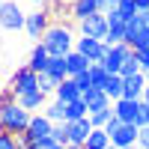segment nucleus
<instances>
[{"label":"nucleus","mask_w":149,"mask_h":149,"mask_svg":"<svg viewBox=\"0 0 149 149\" xmlns=\"http://www.w3.org/2000/svg\"><path fill=\"white\" fill-rule=\"evenodd\" d=\"M119 125H122V122H119V116L113 113V116H110V122H107V125H104V131H107V134H113V131H116Z\"/></svg>","instance_id":"36"},{"label":"nucleus","mask_w":149,"mask_h":149,"mask_svg":"<svg viewBox=\"0 0 149 149\" xmlns=\"http://www.w3.org/2000/svg\"><path fill=\"white\" fill-rule=\"evenodd\" d=\"M51 137H54V140H57L60 146H69V131H66V122H60V125H54Z\"/></svg>","instance_id":"31"},{"label":"nucleus","mask_w":149,"mask_h":149,"mask_svg":"<svg viewBox=\"0 0 149 149\" xmlns=\"http://www.w3.org/2000/svg\"><path fill=\"white\" fill-rule=\"evenodd\" d=\"M107 146H110V134L104 128H93V134L84 143V149H107Z\"/></svg>","instance_id":"23"},{"label":"nucleus","mask_w":149,"mask_h":149,"mask_svg":"<svg viewBox=\"0 0 149 149\" xmlns=\"http://www.w3.org/2000/svg\"><path fill=\"white\" fill-rule=\"evenodd\" d=\"M0 3H3V0H0Z\"/></svg>","instance_id":"46"},{"label":"nucleus","mask_w":149,"mask_h":149,"mask_svg":"<svg viewBox=\"0 0 149 149\" xmlns=\"http://www.w3.org/2000/svg\"><path fill=\"white\" fill-rule=\"evenodd\" d=\"M69 12H72V18L74 21H86V18H93L102 12V6H98V0H72L69 3Z\"/></svg>","instance_id":"15"},{"label":"nucleus","mask_w":149,"mask_h":149,"mask_svg":"<svg viewBox=\"0 0 149 149\" xmlns=\"http://www.w3.org/2000/svg\"><path fill=\"white\" fill-rule=\"evenodd\" d=\"M57 86H60V81H54L48 72H42V74H39V90H42L45 95H54V93H57Z\"/></svg>","instance_id":"27"},{"label":"nucleus","mask_w":149,"mask_h":149,"mask_svg":"<svg viewBox=\"0 0 149 149\" xmlns=\"http://www.w3.org/2000/svg\"><path fill=\"white\" fill-rule=\"evenodd\" d=\"M143 15H146V24H149V12H143Z\"/></svg>","instance_id":"42"},{"label":"nucleus","mask_w":149,"mask_h":149,"mask_svg":"<svg viewBox=\"0 0 149 149\" xmlns=\"http://www.w3.org/2000/svg\"><path fill=\"white\" fill-rule=\"evenodd\" d=\"M140 72H143V69H140V63H137V54H134L128 63L122 66V78H134V74H140Z\"/></svg>","instance_id":"30"},{"label":"nucleus","mask_w":149,"mask_h":149,"mask_svg":"<svg viewBox=\"0 0 149 149\" xmlns=\"http://www.w3.org/2000/svg\"><path fill=\"white\" fill-rule=\"evenodd\" d=\"M51 24H54V21H51V12H48V9H33V12H27V24H24V33H27L30 39H36V42H39Z\"/></svg>","instance_id":"7"},{"label":"nucleus","mask_w":149,"mask_h":149,"mask_svg":"<svg viewBox=\"0 0 149 149\" xmlns=\"http://www.w3.org/2000/svg\"><path fill=\"white\" fill-rule=\"evenodd\" d=\"M137 137H140V125H122L110 134V143H113L116 149H128V146H137Z\"/></svg>","instance_id":"11"},{"label":"nucleus","mask_w":149,"mask_h":149,"mask_svg":"<svg viewBox=\"0 0 149 149\" xmlns=\"http://www.w3.org/2000/svg\"><path fill=\"white\" fill-rule=\"evenodd\" d=\"M146 74H134V78H125V86H122V98L128 102H143V93H146Z\"/></svg>","instance_id":"16"},{"label":"nucleus","mask_w":149,"mask_h":149,"mask_svg":"<svg viewBox=\"0 0 149 149\" xmlns=\"http://www.w3.org/2000/svg\"><path fill=\"white\" fill-rule=\"evenodd\" d=\"M143 102H146V104H149V86H146V93H143Z\"/></svg>","instance_id":"40"},{"label":"nucleus","mask_w":149,"mask_h":149,"mask_svg":"<svg viewBox=\"0 0 149 149\" xmlns=\"http://www.w3.org/2000/svg\"><path fill=\"white\" fill-rule=\"evenodd\" d=\"M84 102H86V107H90V113H102V110H110L113 107V102L104 95V90H98V86H90L84 95Z\"/></svg>","instance_id":"14"},{"label":"nucleus","mask_w":149,"mask_h":149,"mask_svg":"<svg viewBox=\"0 0 149 149\" xmlns=\"http://www.w3.org/2000/svg\"><path fill=\"white\" fill-rule=\"evenodd\" d=\"M128 149H140V146H128Z\"/></svg>","instance_id":"45"},{"label":"nucleus","mask_w":149,"mask_h":149,"mask_svg":"<svg viewBox=\"0 0 149 149\" xmlns=\"http://www.w3.org/2000/svg\"><path fill=\"white\" fill-rule=\"evenodd\" d=\"M107 149H116V146H113V143H110V146H107Z\"/></svg>","instance_id":"44"},{"label":"nucleus","mask_w":149,"mask_h":149,"mask_svg":"<svg viewBox=\"0 0 149 149\" xmlns=\"http://www.w3.org/2000/svg\"><path fill=\"white\" fill-rule=\"evenodd\" d=\"M134 54H137L140 69H143V72H149V48H143V51H134Z\"/></svg>","instance_id":"35"},{"label":"nucleus","mask_w":149,"mask_h":149,"mask_svg":"<svg viewBox=\"0 0 149 149\" xmlns=\"http://www.w3.org/2000/svg\"><path fill=\"white\" fill-rule=\"evenodd\" d=\"M125 45L131 48V51H143V48H149V24H146V15H143V12L128 21Z\"/></svg>","instance_id":"5"},{"label":"nucleus","mask_w":149,"mask_h":149,"mask_svg":"<svg viewBox=\"0 0 149 149\" xmlns=\"http://www.w3.org/2000/svg\"><path fill=\"white\" fill-rule=\"evenodd\" d=\"M33 113L24 110L18 102H0V131L12 134V137H24L30 128Z\"/></svg>","instance_id":"2"},{"label":"nucleus","mask_w":149,"mask_h":149,"mask_svg":"<svg viewBox=\"0 0 149 149\" xmlns=\"http://www.w3.org/2000/svg\"><path fill=\"white\" fill-rule=\"evenodd\" d=\"M143 74H146V84H149V72H143Z\"/></svg>","instance_id":"43"},{"label":"nucleus","mask_w":149,"mask_h":149,"mask_svg":"<svg viewBox=\"0 0 149 149\" xmlns=\"http://www.w3.org/2000/svg\"><path fill=\"white\" fill-rule=\"evenodd\" d=\"M134 3H137L140 12H149V0H134Z\"/></svg>","instance_id":"39"},{"label":"nucleus","mask_w":149,"mask_h":149,"mask_svg":"<svg viewBox=\"0 0 149 149\" xmlns=\"http://www.w3.org/2000/svg\"><path fill=\"white\" fill-rule=\"evenodd\" d=\"M48 74H51L54 81H69V66H66V57H51V63H48Z\"/></svg>","instance_id":"22"},{"label":"nucleus","mask_w":149,"mask_h":149,"mask_svg":"<svg viewBox=\"0 0 149 149\" xmlns=\"http://www.w3.org/2000/svg\"><path fill=\"white\" fill-rule=\"evenodd\" d=\"M131 57H134V51L125 42H122V45H107V54H104V60L98 66H102L107 74H122V66H125Z\"/></svg>","instance_id":"4"},{"label":"nucleus","mask_w":149,"mask_h":149,"mask_svg":"<svg viewBox=\"0 0 149 149\" xmlns=\"http://www.w3.org/2000/svg\"><path fill=\"white\" fill-rule=\"evenodd\" d=\"M66 149H84V146H72V143H69V146H66Z\"/></svg>","instance_id":"41"},{"label":"nucleus","mask_w":149,"mask_h":149,"mask_svg":"<svg viewBox=\"0 0 149 149\" xmlns=\"http://www.w3.org/2000/svg\"><path fill=\"white\" fill-rule=\"evenodd\" d=\"M15 102H18L24 110H30V113H42V110H45V104H48V95H45L42 90H33V93L18 95Z\"/></svg>","instance_id":"17"},{"label":"nucleus","mask_w":149,"mask_h":149,"mask_svg":"<svg viewBox=\"0 0 149 149\" xmlns=\"http://www.w3.org/2000/svg\"><path fill=\"white\" fill-rule=\"evenodd\" d=\"M54 98H57V102H63V104H72V102H78V98H81V86L74 84V78H69V81H63V84L57 86Z\"/></svg>","instance_id":"19"},{"label":"nucleus","mask_w":149,"mask_h":149,"mask_svg":"<svg viewBox=\"0 0 149 149\" xmlns=\"http://www.w3.org/2000/svg\"><path fill=\"white\" fill-rule=\"evenodd\" d=\"M45 45V51L51 57H69L74 51V42H78V30L72 24H63V21H54L51 27L45 30V36L39 39Z\"/></svg>","instance_id":"1"},{"label":"nucleus","mask_w":149,"mask_h":149,"mask_svg":"<svg viewBox=\"0 0 149 149\" xmlns=\"http://www.w3.org/2000/svg\"><path fill=\"white\" fill-rule=\"evenodd\" d=\"M42 113L51 119L54 125H60V122H66V104L54 98V102H48V104H45V110H42Z\"/></svg>","instance_id":"24"},{"label":"nucleus","mask_w":149,"mask_h":149,"mask_svg":"<svg viewBox=\"0 0 149 149\" xmlns=\"http://www.w3.org/2000/svg\"><path fill=\"white\" fill-rule=\"evenodd\" d=\"M122 86H125V78L122 74H107V81H104V95L110 98V102H119L122 98Z\"/></svg>","instance_id":"21"},{"label":"nucleus","mask_w":149,"mask_h":149,"mask_svg":"<svg viewBox=\"0 0 149 149\" xmlns=\"http://www.w3.org/2000/svg\"><path fill=\"white\" fill-rule=\"evenodd\" d=\"M0 149H18V137H12V134H3V131H0Z\"/></svg>","instance_id":"33"},{"label":"nucleus","mask_w":149,"mask_h":149,"mask_svg":"<svg viewBox=\"0 0 149 149\" xmlns=\"http://www.w3.org/2000/svg\"><path fill=\"white\" fill-rule=\"evenodd\" d=\"M9 90L15 93V98H18V95H24V93L39 90V74H36L30 66L15 69V72H12V84H9Z\"/></svg>","instance_id":"6"},{"label":"nucleus","mask_w":149,"mask_h":149,"mask_svg":"<svg viewBox=\"0 0 149 149\" xmlns=\"http://www.w3.org/2000/svg\"><path fill=\"white\" fill-rule=\"evenodd\" d=\"M24 24H27V12L21 9L18 0H3L0 3V27L15 33V30H24Z\"/></svg>","instance_id":"3"},{"label":"nucleus","mask_w":149,"mask_h":149,"mask_svg":"<svg viewBox=\"0 0 149 149\" xmlns=\"http://www.w3.org/2000/svg\"><path fill=\"white\" fill-rule=\"evenodd\" d=\"M27 3H33L36 9H48V3H51V0H27Z\"/></svg>","instance_id":"38"},{"label":"nucleus","mask_w":149,"mask_h":149,"mask_svg":"<svg viewBox=\"0 0 149 149\" xmlns=\"http://www.w3.org/2000/svg\"><path fill=\"white\" fill-rule=\"evenodd\" d=\"M48 63H51V54L45 51V45H42V42H36V45H33V51H30L27 66H30L36 74H42V72H48Z\"/></svg>","instance_id":"18"},{"label":"nucleus","mask_w":149,"mask_h":149,"mask_svg":"<svg viewBox=\"0 0 149 149\" xmlns=\"http://www.w3.org/2000/svg\"><path fill=\"white\" fill-rule=\"evenodd\" d=\"M113 113L119 116V122H125V125H137V119H140V102L119 98V102H113Z\"/></svg>","instance_id":"12"},{"label":"nucleus","mask_w":149,"mask_h":149,"mask_svg":"<svg viewBox=\"0 0 149 149\" xmlns=\"http://www.w3.org/2000/svg\"><path fill=\"white\" fill-rule=\"evenodd\" d=\"M30 149H66V146H60L54 137H45V140H36V143H30Z\"/></svg>","instance_id":"32"},{"label":"nucleus","mask_w":149,"mask_h":149,"mask_svg":"<svg viewBox=\"0 0 149 149\" xmlns=\"http://www.w3.org/2000/svg\"><path fill=\"white\" fill-rule=\"evenodd\" d=\"M110 116H113V107L102 110V113H90V122H93V128H104L107 122H110Z\"/></svg>","instance_id":"28"},{"label":"nucleus","mask_w":149,"mask_h":149,"mask_svg":"<svg viewBox=\"0 0 149 149\" xmlns=\"http://www.w3.org/2000/svg\"><path fill=\"white\" fill-rule=\"evenodd\" d=\"M137 125L140 128H149V104L140 102V119H137Z\"/></svg>","instance_id":"34"},{"label":"nucleus","mask_w":149,"mask_h":149,"mask_svg":"<svg viewBox=\"0 0 149 149\" xmlns=\"http://www.w3.org/2000/svg\"><path fill=\"white\" fill-rule=\"evenodd\" d=\"M78 36H86V39L104 42V39H107V15H104V12H98V15L81 21V24H78Z\"/></svg>","instance_id":"8"},{"label":"nucleus","mask_w":149,"mask_h":149,"mask_svg":"<svg viewBox=\"0 0 149 149\" xmlns=\"http://www.w3.org/2000/svg\"><path fill=\"white\" fill-rule=\"evenodd\" d=\"M116 12L125 21H131L134 15H140V9H137V3H134V0H119V6H116Z\"/></svg>","instance_id":"26"},{"label":"nucleus","mask_w":149,"mask_h":149,"mask_svg":"<svg viewBox=\"0 0 149 149\" xmlns=\"http://www.w3.org/2000/svg\"><path fill=\"white\" fill-rule=\"evenodd\" d=\"M90 116V107H86L84 98H78V102L66 104V122H74V119H86Z\"/></svg>","instance_id":"25"},{"label":"nucleus","mask_w":149,"mask_h":149,"mask_svg":"<svg viewBox=\"0 0 149 149\" xmlns=\"http://www.w3.org/2000/svg\"><path fill=\"white\" fill-rule=\"evenodd\" d=\"M90 81H93V86H98V90H102L104 81H107V72H104L102 66H90Z\"/></svg>","instance_id":"29"},{"label":"nucleus","mask_w":149,"mask_h":149,"mask_svg":"<svg viewBox=\"0 0 149 149\" xmlns=\"http://www.w3.org/2000/svg\"><path fill=\"white\" fill-rule=\"evenodd\" d=\"M74 51L84 54L93 66H98V63L104 60V54H107V45H104V42H98V39H86V36H78V42H74Z\"/></svg>","instance_id":"9"},{"label":"nucleus","mask_w":149,"mask_h":149,"mask_svg":"<svg viewBox=\"0 0 149 149\" xmlns=\"http://www.w3.org/2000/svg\"><path fill=\"white\" fill-rule=\"evenodd\" d=\"M66 131H69V143H72V146H84L86 137L93 134V122H90V116H86V119L66 122Z\"/></svg>","instance_id":"13"},{"label":"nucleus","mask_w":149,"mask_h":149,"mask_svg":"<svg viewBox=\"0 0 149 149\" xmlns=\"http://www.w3.org/2000/svg\"><path fill=\"white\" fill-rule=\"evenodd\" d=\"M98 6H102V12H110L119 6V0H98Z\"/></svg>","instance_id":"37"},{"label":"nucleus","mask_w":149,"mask_h":149,"mask_svg":"<svg viewBox=\"0 0 149 149\" xmlns=\"http://www.w3.org/2000/svg\"><path fill=\"white\" fill-rule=\"evenodd\" d=\"M66 66H69V78H78V74H86L90 72V60H86L84 54H78V51H72L69 57H66Z\"/></svg>","instance_id":"20"},{"label":"nucleus","mask_w":149,"mask_h":149,"mask_svg":"<svg viewBox=\"0 0 149 149\" xmlns=\"http://www.w3.org/2000/svg\"><path fill=\"white\" fill-rule=\"evenodd\" d=\"M51 131H54V122H51V119H48L45 113H33L30 128H27V134H24V140H27V143L45 140V137H51Z\"/></svg>","instance_id":"10"}]
</instances>
